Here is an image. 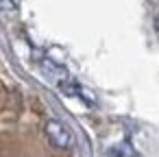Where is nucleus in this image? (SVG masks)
Listing matches in <instances>:
<instances>
[{
  "label": "nucleus",
  "instance_id": "nucleus-1",
  "mask_svg": "<svg viewBox=\"0 0 159 157\" xmlns=\"http://www.w3.org/2000/svg\"><path fill=\"white\" fill-rule=\"evenodd\" d=\"M46 135H48L50 144L57 146V148H70L72 142H74L70 129L63 122H59V120H48L46 122Z\"/></svg>",
  "mask_w": 159,
  "mask_h": 157
},
{
  "label": "nucleus",
  "instance_id": "nucleus-2",
  "mask_svg": "<svg viewBox=\"0 0 159 157\" xmlns=\"http://www.w3.org/2000/svg\"><path fill=\"white\" fill-rule=\"evenodd\" d=\"M116 157H131V150H126V148H118V150H116Z\"/></svg>",
  "mask_w": 159,
  "mask_h": 157
},
{
  "label": "nucleus",
  "instance_id": "nucleus-3",
  "mask_svg": "<svg viewBox=\"0 0 159 157\" xmlns=\"http://www.w3.org/2000/svg\"><path fill=\"white\" fill-rule=\"evenodd\" d=\"M155 29H157V35H159V16L155 18Z\"/></svg>",
  "mask_w": 159,
  "mask_h": 157
}]
</instances>
